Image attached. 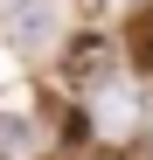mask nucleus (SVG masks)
Returning <instances> with one entry per match:
<instances>
[{
  "mask_svg": "<svg viewBox=\"0 0 153 160\" xmlns=\"http://www.w3.org/2000/svg\"><path fill=\"white\" fill-rule=\"evenodd\" d=\"M105 63H111V49H105V35H84V42H76L70 56H63V77H70V84H91V77L105 70Z\"/></svg>",
  "mask_w": 153,
  "mask_h": 160,
  "instance_id": "f257e3e1",
  "label": "nucleus"
},
{
  "mask_svg": "<svg viewBox=\"0 0 153 160\" xmlns=\"http://www.w3.org/2000/svg\"><path fill=\"white\" fill-rule=\"evenodd\" d=\"M0 7H21V0H0Z\"/></svg>",
  "mask_w": 153,
  "mask_h": 160,
  "instance_id": "f03ea898",
  "label": "nucleus"
}]
</instances>
